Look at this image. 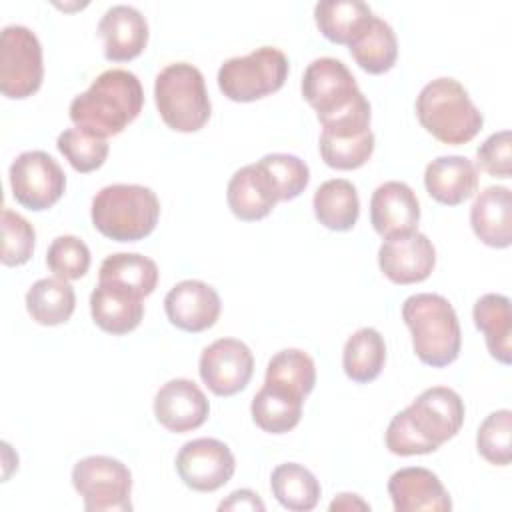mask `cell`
<instances>
[{"label":"cell","instance_id":"e0dca14e","mask_svg":"<svg viewBox=\"0 0 512 512\" xmlns=\"http://www.w3.org/2000/svg\"><path fill=\"white\" fill-rule=\"evenodd\" d=\"M418 222L420 202L406 182L388 180L372 192L370 224L384 240L416 232Z\"/></svg>","mask_w":512,"mask_h":512},{"label":"cell","instance_id":"ffe728a7","mask_svg":"<svg viewBox=\"0 0 512 512\" xmlns=\"http://www.w3.org/2000/svg\"><path fill=\"white\" fill-rule=\"evenodd\" d=\"M104 38V56L112 62H128L140 56L148 44V22L142 12L128 4H116L98 22Z\"/></svg>","mask_w":512,"mask_h":512},{"label":"cell","instance_id":"74e56055","mask_svg":"<svg viewBox=\"0 0 512 512\" xmlns=\"http://www.w3.org/2000/svg\"><path fill=\"white\" fill-rule=\"evenodd\" d=\"M48 268L62 280H78L90 268V250L84 240L72 234L58 236L46 252Z\"/></svg>","mask_w":512,"mask_h":512},{"label":"cell","instance_id":"f35d334b","mask_svg":"<svg viewBox=\"0 0 512 512\" xmlns=\"http://www.w3.org/2000/svg\"><path fill=\"white\" fill-rule=\"evenodd\" d=\"M36 242L34 226L20 214L2 210V264L20 266L32 258Z\"/></svg>","mask_w":512,"mask_h":512},{"label":"cell","instance_id":"9a60e30c","mask_svg":"<svg viewBox=\"0 0 512 512\" xmlns=\"http://www.w3.org/2000/svg\"><path fill=\"white\" fill-rule=\"evenodd\" d=\"M208 414V398L194 380L172 378L154 396V416L170 432L196 430L206 422Z\"/></svg>","mask_w":512,"mask_h":512},{"label":"cell","instance_id":"4dcf8cb0","mask_svg":"<svg viewBox=\"0 0 512 512\" xmlns=\"http://www.w3.org/2000/svg\"><path fill=\"white\" fill-rule=\"evenodd\" d=\"M270 488L274 498L288 510L308 512L318 504L320 484L302 464L284 462L272 470Z\"/></svg>","mask_w":512,"mask_h":512},{"label":"cell","instance_id":"9c48e42d","mask_svg":"<svg viewBox=\"0 0 512 512\" xmlns=\"http://www.w3.org/2000/svg\"><path fill=\"white\" fill-rule=\"evenodd\" d=\"M72 484L88 512L132 510V474L112 456H86L72 468Z\"/></svg>","mask_w":512,"mask_h":512},{"label":"cell","instance_id":"30bf717a","mask_svg":"<svg viewBox=\"0 0 512 512\" xmlns=\"http://www.w3.org/2000/svg\"><path fill=\"white\" fill-rule=\"evenodd\" d=\"M42 78L38 36L20 24L6 26L0 34V92L10 100H22L38 92Z\"/></svg>","mask_w":512,"mask_h":512},{"label":"cell","instance_id":"44dd1931","mask_svg":"<svg viewBox=\"0 0 512 512\" xmlns=\"http://www.w3.org/2000/svg\"><path fill=\"white\" fill-rule=\"evenodd\" d=\"M94 324L114 336L132 332L144 318L142 296L114 282H100L90 294Z\"/></svg>","mask_w":512,"mask_h":512},{"label":"cell","instance_id":"7c38bea8","mask_svg":"<svg viewBox=\"0 0 512 512\" xmlns=\"http://www.w3.org/2000/svg\"><path fill=\"white\" fill-rule=\"evenodd\" d=\"M236 470V460L228 444L216 438H196L186 442L176 454L180 480L196 492L222 488Z\"/></svg>","mask_w":512,"mask_h":512},{"label":"cell","instance_id":"ab89813d","mask_svg":"<svg viewBox=\"0 0 512 512\" xmlns=\"http://www.w3.org/2000/svg\"><path fill=\"white\" fill-rule=\"evenodd\" d=\"M478 164L484 172L496 178H510L512 174V136L510 130L490 134L476 150Z\"/></svg>","mask_w":512,"mask_h":512},{"label":"cell","instance_id":"60d3db41","mask_svg":"<svg viewBox=\"0 0 512 512\" xmlns=\"http://www.w3.org/2000/svg\"><path fill=\"white\" fill-rule=\"evenodd\" d=\"M264 502L260 500V496L248 488L242 490H234L224 502H220L218 510H264Z\"/></svg>","mask_w":512,"mask_h":512},{"label":"cell","instance_id":"ac0fdd59","mask_svg":"<svg viewBox=\"0 0 512 512\" xmlns=\"http://www.w3.org/2000/svg\"><path fill=\"white\" fill-rule=\"evenodd\" d=\"M388 494L396 512L418 510H452V500L440 478L422 466H408L396 470L388 480Z\"/></svg>","mask_w":512,"mask_h":512},{"label":"cell","instance_id":"d4e9b609","mask_svg":"<svg viewBox=\"0 0 512 512\" xmlns=\"http://www.w3.org/2000/svg\"><path fill=\"white\" fill-rule=\"evenodd\" d=\"M302 404L304 396L296 394L294 390L264 382V386L252 398L250 412L256 426L264 432L284 434L300 422Z\"/></svg>","mask_w":512,"mask_h":512},{"label":"cell","instance_id":"3957f363","mask_svg":"<svg viewBox=\"0 0 512 512\" xmlns=\"http://www.w3.org/2000/svg\"><path fill=\"white\" fill-rule=\"evenodd\" d=\"M402 320L412 334V346L420 362L432 368L452 364L462 346L460 322L454 306L440 294H412L402 304Z\"/></svg>","mask_w":512,"mask_h":512},{"label":"cell","instance_id":"f1b7e54d","mask_svg":"<svg viewBox=\"0 0 512 512\" xmlns=\"http://www.w3.org/2000/svg\"><path fill=\"white\" fill-rule=\"evenodd\" d=\"M76 308L74 288L62 278H40L26 292V310L42 326H58L70 320Z\"/></svg>","mask_w":512,"mask_h":512},{"label":"cell","instance_id":"836d02e7","mask_svg":"<svg viewBox=\"0 0 512 512\" xmlns=\"http://www.w3.org/2000/svg\"><path fill=\"white\" fill-rule=\"evenodd\" d=\"M318 148L326 166L336 170H354L370 160L374 152V134L372 130L356 136L320 134Z\"/></svg>","mask_w":512,"mask_h":512},{"label":"cell","instance_id":"603a6c76","mask_svg":"<svg viewBox=\"0 0 512 512\" xmlns=\"http://www.w3.org/2000/svg\"><path fill=\"white\" fill-rule=\"evenodd\" d=\"M470 224L474 234L492 248H508L512 242V194L506 186L484 188L472 208Z\"/></svg>","mask_w":512,"mask_h":512},{"label":"cell","instance_id":"b9f144b4","mask_svg":"<svg viewBox=\"0 0 512 512\" xmlns=\"http://www.w3.org/2000/svg\"><path fill=\"white\" fill-rule=\"evenodd\" d=\"M354 508H358V510H370V506H368L364 500H360L358 494H348V492L338 494V498H334L332 504H330V510H332V512H334V510H354Z\"/></svg>","mask_w":512,"mask_h":512},{"label":"cell","instance_id":"d6986e66","mask_svg":"<svg viewBox=\"0 0 512 512\" xmlns=\"http://www.w3.org/2000/svg\"><path fill=\"white\" fill-rule=\"evenodd\" d=\"M226 200L232 214L244 222L262 220L280 202L276 184L260 162L246 164L232 174Z\"/></svg>","mask_w":512,"mask_h":512},{"label":"cell","instance_id":"4fadbf2b","mask_svg":"<svg viewBox=\"0 0 512 512\" xmlns=\"http://www.w3.org/2000/svg\"><path fill=\"white\" fill-rule=\"evenodd\" d=\"M198 370L202 382L216 396H234L248 386L254 356L242 340L218 338L202 350Z\"/></svg>","mask_w":512,"mask_h":512},{"label":"cell","instance_id":"8992f818","mask_svg":"<svg viewBox=\"0 0 512 512\" xmlns=\"http://www.w3.org/2000/svg\"><path fill=\"white\" fill-rule=\"evenodd\" d=\"M154 100L164 124L176 132H198L212 114L202 72L188 62H174L154 80Z\"/></svg>","mask_w":512,"mask_h":512},{"label":"cell","instance_id":"52a82bcc","mask_svg":"<svg viewBox=\"0 0 512 512\" xmlns=\"http://www.w3.org/2000/svg\"><path fill=\"white\" fill-rule=\"evenodd\" d=\"M288 78V58L274 46L228 58L218 70V88L232 102H254L278 92Z\"/></svg>","mask_w":512,"mask_h":512},{"label":"cell","instance_id":"83f0119b","mask_svg":"<svg viewBox=\"0 0 512 512\" xmlns=\"http://www.w3.org/2000/svg\"><path fill=\"white\" fill-rule=\"evenodd\" d=\"M372 16L370 6L360 0H322L314 6L318 30L334 44H350Z\"/></svg>","mask_w":512,"mask_h":512},{"label":"cell","instance_id":"d6a6232c","mask_svg":"<svg viewBox=\"0 0 512 512\" xmlns=\"http://www.w3.org/2000/svg\"><path fill=\"white\" fill-rule=\"evenodd\" d=\"M264 382L284 386L306 398L316 384L314 360L304 350L284 348L270 358Z\"/></svg>","mask_w":512,"mask_h":512},{"label":"cell","instance_id":"5b68a950","mask_svg":"<svg viewBox=\"0 0 512 512\" xmlns=\"http://www.w3.org/2000/svg\"><path fill=\"white\" fill-rule=\"evenodd\" d=\"M416 116L426 132L444 144L470 142L484 124L482 112L470 100L466 88L454 78L428 82L416 98Z\"/></svg>","mask_w":512,"mask_h":512},{"label":"cell","instance_id":"7402d4cb","mask_svg":"<svg viewBox=\"0 0 512 512\" xmlns=\"http://www.w3.org/2000/svg\"><path fill=\"white\" fill-rule=\"evenodd\" d=\"M426 192L440 204L458 206L478 188V170L466 156H438L424 170Z\"/></svg>","mask_w":512,"mask_h":512},{"label":"cell","instance_id":"2e32d148","mask_svg":"<svg viewBox=\"0 0 512 512\" xmlns=\"http://www.w3.org/2000/svg\"><path fill=\"white\" fill-rule=\"evenodd\" d=\"M218 292L202 280H182L164 296V310L176 328L184 332H202L216 324L220 316Z\"/></svg>","mask_w":512,"mask_h":512},{"label":"cell","instance_id":"8d00e7d4","mask_svg":"<svg viewBox=\"0 0 512 512\" xmlns=\"http://www.w3.org/2000/svg\"><path fill=\"white\" fill-rule=\"evenodd\" d=\"M510 434H512V412L508 408L488 414L476 434V448L480 456L494 466H508Z\"/></svg>","mask_w":512,"mask_h":512},{"label":"cell","instance_id":"8fae6325","mask_svg":"<svg viewBox=\"0 0 512 512\" xmlns=\"http://www.w3.org/2000/svg\"><path fill=\"white\" fill-rule=\"evenodd\" d=\"M10 186L14 200L34 212L54 206L66 188L62 166L42 150H28L10 164Z\"/></svg>","mask_w":512,"mask_h":512},{"label":"cell","instance_id":"6da1fadb","mask_svg":"<svg viewBox=\"0 0 512 512\" xmlns=\"http://www.w3.org/2000/svg\"><path fill=\"white\" fill-rule=\"evenodd\" d=\"M464 424V402L448 386L426 388L386 428V448L396 456L430 454Z\"/></svg>","mask_w":512,"mask_h":512},{"label":"cell","instance_id":"4316f807","mask_svg":"<svg viewBox=\"0 0 512 512\" xmlns=\"http://www.w3.org/2000/svg\"><path fill=\"white\" fill-rule=\"evenodd\" d=\"M356 64L368 74L388 72L398 58V40L392 26L372 16L362 32L348 44Z\"/></svg>","mask_w":512,"mask_h":512},{"label":"cell","instance_id":"f546056e","mask_svg":"<svg viewBox=\"0 0 512 512\" xmlns=\"http://www.w3.org/2000/svg\"><path fill=\"white\" fill-rule=\"evenodd\" d=\"M386 362V344L376 328L356 330L344 344L342 366L352 382L368 384L376 380Z\"/></svg>","mask_w":512,"mask_h":512},{"label":"cell","instance_id":"d590c367","mask_svg":"<svg viewBox=\"0 0 512 512\" xmlns=\"http://www.w3.org/2000/svg\"><path fill=\"white\" fill-rule=\"evenodd\" d=\"M258 162L264 166V170L274 180L280 202L298 198L310 182L308 164L294 154L274 152V154L262 156Z\"/></svg>","mask_w":512,"mask_h":512},{"label":"cell","instance_id":"cb8c5ba5","mask_svg":"<svg viewBox=\"0 0 512 512\" xmlns=\"http://www.w3.org/2000/svg\"><path fill=\"white\" fill-rule=\"evenodd\" d=\"M472 318L476 328L484 334L486 348L492 358L502 364L512 362V310L510 298L488 292L474 304Z\"/></svg>","mask_w":512,"mask_h":512},{"label":"cell","instance_id":"1f68e13d","mask_svg":"<svg viewBox=\"0 0 512 512\" xmlns=\"http://www.w3.org/2000/svg\"><path fill=\"white\" fill-rule=\"evenodd\" d=\"M98 280L120 284L144 298L150 296L158 284V266L148 256L136 252H118L102 260Z\"/></svg>","mask_w":512,"mask_h":512},{"label":"cell","instance_id":"277c9868","mask_svg":"<svg viewBox=\"0 0 512 512\" xmlns=\"http://www.w3.org/2000/svg\"><path fill=\"white\" fill-rule=\"evenodd\" d=\"M94 228L116 242H136L152 234L160 218V202L142 184H110L92 198Z\"/></svg>","mask_w":512,"mask_h":512},{"label":"cell","instance_id":"5bb4252c","mask_svg":"<svg viewBox=\"0 0 512 512\" xmlns=\"http://www.w3.org/2000/svg\"><path fill=\"white\" fill-rule=\"evenodd\" d=\"M436 264V250L426 234L410 232L382 242L378 266L394 284H416L426 280Z\"/></svg>","mask_w":512,"mask_h":512},{"label":"cell","instance_id":"484cf974","mask_svg":"<svg viewBox=\"0 0 512 512\" xmlns=\"http://www.w3.org/2000/svg\"><path fill=\"white\" fill-rule=\"evenodd\" d=\"M316 220L328 230L346 232L354 228L360 216V200L356 186L344 178L322 182L312 198Z\"/></svg>","mask_w":512,"mask_h":512},{"label":"cell","instance_id":"e575fe53","mask_svg":"<svg viewBox=\"0 0 512 512\" xmlns=\"http://www.w3.org/2000/svg\"><path fill=\"white\" fill-rule=\"evenodd\" d=\"M56 148L70 162L76 172H92L104 164L108 158V142L106 138L94 136L80 128H68L60 132L56 140Z\"/></svg>","mask_w":512,"mask_h":512},{"label":"cell","instance_id":"7a4b0ae2","mask_svg":"<svg viewBox=\"0 0 512 512\" xmlns=\"http://www.w3.org/2000/svg\"><path fill=\"white\" fill-rule=\"evenodd\" d=\"M142 104L144 90L138 76L124 68H110L70 102L68 112L76 128L106 138L134 122Z\"/></svg>","mask_w":512,"mask_h":512},{"label":"cell","instance_id":"ba28073f","mask_svg":"<svg viewBox=\"0 0 512 512\" xmlns=\"http://www.w3.org/2000/svg\"><path fill=\"white\" fill-rule=\"evenodd\" d=\"M302 96L316 110L320 124L342 118L368 104L348 66L330 56L316 58L306 66Z\"/></svg>","mask_w":512,"mask_h":512}]
</instances>
